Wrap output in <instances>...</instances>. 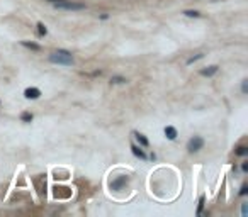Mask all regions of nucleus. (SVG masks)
Returning <instances> with one entry per match:
<instances>
[{"mask_svg": "<svg viewBox=\"0 0 248 217\" xmlns=\"http://www.w3.org/2000/svg\"><path fill=\"white\" fill-rule=\"evenodd\" d=\"M49 61L56 64H65V66H71L75 63L73 58H71V53L65 51V49H58V51L49 54Z\"/></svg>", "mask_w": 248, "mask_h": 217, "instance_id": "f257e3e1", "label": "nucleus"}, {"mask_svg": "<svg viewBox=\"0 0 248 217\" xmlns=\"http://www.w3.org/2000/svg\"><path fill=\"white\" fill-rule=\"evenodd\" d=\"M241 90H243V93H246V80H243V83H241Z\"/></svg>", "mask_w": 248, "mask_h": 217, "instance_id": "6ab92c4d", "label": "nucleus"}, {"mask_svg": "<svg viewBox=\"0 0 248 217\" xmlns=\"http://www.w3.org/2000/svg\"><path fill=\"white\" fill-rule=\"evenodd\" d=\"M219 70L218 64H213V66H207L204 68V70H201V75H204V77H213V75H216Z\"/></svg>", "mask_w": 248, "mask_h": 217, "instance_id": "423d86ee", "label": "nucleus"}, {"mask_svg": "<svg viewBox=\"0 0 248 217\" xmlns=\"http://www.w3.org/2000/svg\"><path fill=\"white\" fill-rule=\"evenodd\" d=\"M204 54H197V56H192V58H189V60H187V64H192L194 61H197V60H201V58H202Z\"/></svg>", "mask_w": 248, "mask_h": 217, "instance_id": "f3484780", "label": "nucleus"}, {"mask_svg": "<svg viewBox=\"0 0 248 217\" xmlns=\"http://www.w3.org/2000/svg\"><path fill=\"white\" fill-rule=\"evenodd\" d=\"M38 31H39V34H41V36L48 34V29H46V26L43 22H38Z\"/></svg>", "mask_w": 248, "mask_h": 217, "instance_id": "2eb2a0df", "label": "nucleus"}, {"mask_svg": "<svg viewBox=\"0 0 248 217\" xmlns=\"http://www.w3.org/2000/svg\"><path fill=\"white\" fill-rule=\"evenodd\" d=\"M20 44L24 46V48H29V49H34V51H41V46L36 44V42H29V41H22Z\"/></svg>", "mask_w": 248, "mask_h": 217, "instance_id": "9d476101", "label": "nucleus"}, {"mask_svg": "<svg viewBox=\"0 0 248 217\" xmlns=\"http://www.w3.org/2000/svg\"><path fill=\"white\" fill-rule=\"evenodd\" d=\"M184 16H187V17H201V14L197 12V10H185Z\"/></svg>", "mask_w": 248, "mask_h": 217, "instance_id": "dca6fc26", "label": "nucleus"}, {"mask_svg": "<svg viewBox=\"0 0 248 217\" xmlns=\"http://www.w3.org/2000/svg\"><path fill=\"white\" fill-rule=\"evenodd\" d=\"M246 192H248V187H246V185H243V187H241V190H240V195H246Z\"/></svg>", "mask_w": 248, "mask_h": 217, "instance_id": "a211bd4d", "label": "nucleus"}, {"mask_svg": "<svg viewBox=\"0 0 248 217\" xmlns=\"http://www.w3.org/2000/svg\"><path fill=\"white\" fill-rule=\"evenodd\" d=\"M204 146V139L201 136H194L189 139V143H187V149H189V153H197L199 149H202Z\"/></svg>", "mask_w": 248, "mask_h": 217, "instance_id": "7ed1b4c3", "label": "nucleus"}, {"mask_svg": "<svg viewBox=\"0 0 248 217\" xmlns=\"http://www.w3.org/2000/svg\"><path fill=\"white\" fill-rule=\"evenodd\" d=\"M131 151H133V154H134V156L141 158V160H146V158H148L145 151H143L139 146H136V144H131Z\"/></svg>", "mask_w": 248, "mask_h": 217, "instance_id": "6e6552de", "label": "nucleus"}, {"mask_svg": "<svg viewBox=\"0 0 248 217\" xmlns=\"http://www.w3.org/2000/svg\"><path fill=\"white\" fill-rule=\"evenodd\" d=\"M128 80H126L124 77H112L110 78V83H114V85H121V83H126Z\"/></svg>", "mask_w": 248, "mask_h": 217, "instance_id": "f8f14e48", "label": "nucleus"}, {"mask_svg": "<svg viewBox=\"0 0 248 217\" xmlns=\"http://www.w3.org/2000/svg\"><path fill=\"white\" fill-rule=\"evenodd\" d=\"M128 180H129L128 176H117L114 182H110V188L112 190H121L126 183H128Z\"/></svg>", "mask_w": 248, "mask_h": 217, "instance_id": "39448f33", "label": "nucleus"}, {"mask_svg": "<svg viewBox=\"0 0 248 217\" xmlns=\"http://www.w3.org/2000/svg\"><path fill=\"white\" fill-rule=\"evenodd\" d=\"M133 134H134V137H136V139H138V143L141 144L143 148H148V146H150L148 139H146V137L143 136V134H139V132H133Z\"/></svg>", "mask_w": 248, "mask_h": 217, "instance_id": "1a4fd4ad", "label": "nucleus"}, {"mask_svg": "<svg viewBox=\"0 0 248 217\" xmlns=\"http://www.w3.org/2000/svg\"><path fill=\"white\" fill-rule=\"evenodd\" d=\"M241 170H243V171H246V170H248V165H246V163H243V165H241Z\"/></svg>", "mask_w": 248, "mask_h": 217, "instance_id": "aec40b11", "label": "nucleus"}, {"mask_svg": "<svg viewBox=\"0 0 248 217\" xmlns=\"http://www.w3.org/2000/svg\"><path fill=\"white\" fill-rule=\"evenodd\" d=\"M53 5H55V9L70 10V12H77V10L85 9L83 3H77V2H71V0H61V2H56V3H53Z\"/></svg>", "mask_w": 248, "mask_h": 217, "instance_id": "f03ea898", "label": "nucleus"}, {"mask_svg": "<svg viewBox=\"0 0 248 217\" xmlns=\"http://www.w3.org/2000/svg\"><path fill=\"white\" fill-rule=\"evenodd\" d=\"M165 136H167V139H170V141H174V139H177V129L174 127V126H167L165 127Z\"/></svg>", "mask_w": 248, "mask_h": 217, "instance_id": "0eeeda50", "label": "nucleus"}, {"mask_svg": "<svg viewBox=\"0 0 248 217\" xmlns=\"http://www.w3.org/2000/svg\"><path fill=\"white\" fill-rule=\"evenodd\" d=\"M20 119H22V122H31L32 119H34V115H32L31 112H22V115H20Z\"/></svg>", "mask_w": 248, "mask_h": 217, "instance_id": "ddd939ff", "label": "nucleus"}, {"mask_svg": "<svg viewBox=\"0 0 248 217\" xmlns=\"http://www.w3.org/2000/svg\"><path fill=\"white\" fill-rule=\"evenodd\" d=\"M204 202H206V197H204V195H201V198H199V207H197V215H201V214H202Z\"/></svg>", "mask_w": 248, "mask_h": 217, "instance_id": "4468645a", "label": "nucleus"}, {"mask_svg": "<svg viewBox=\"0 0 248 217\" xmlns=\"http://www.w3.org/2000/svg\"><path fill=\"white\" fill-rule=\"evenodd\" d=\"M24 97H26V99H29V100H36V99H39V97H41V90L36 88V86H29V88L24 90Z\"/></svg>", "mask_w": 248, "mask_h": 217, "instance_id": "20e7f679", "label": "nucleus"}, {"mask_svg": "<svg viewBox=\"0 0 248 217\" xmlns=\"http://www.w3.org/2000/svg\"><path fill=\"white\" fill-rule=\"evenodd\" d=\"M238 156H246L248 154V148L246 146H240V148H236V151H235Z\"/></svg>", "mask_w": 248, "mask_h": 217, "instance_id": "9b49d317", "label": "nucleus"}]
</instances>
